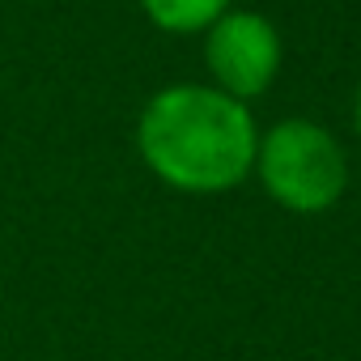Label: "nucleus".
<instances>
[{
  "mask_svg": "<svg viewBox=\"0 0 361 361\" xmlns=\"http://www.w3.org/2000/svg\"><path fill=\"white\" fill-rule=\"evenodd\" d=\"M140 157L178 192H226L255 161V128L238 98L204 85L161 90L136 128Z\"/></svg>",
  "mask_w": 361,
  "mask_h": 361,
  "instance_id": "f257e3e1",
  "label": "nucleus"
},
{
  "mask_svg": "<svg viewBox=\"0 0 361 361\" xmlns=\"http://www.w3.org/2000/svg\"><path fill=\"white\" fill-rule=\"evenodd\" d=\"M140 5L161 30H200L221 18L230 0H140Z\"/></svg>",
  "mask_w": 361,
  "mask_h": 361,
  "instance_id": "20e7f679",
  "label": "nucleus"
},
{
  "mask_svg": "<svg viewBox=\"0 0 361 361\" xmlns=\"http://www.w3.org/2000/svg\"><path fill=\"white\" fill-rule=\"evenodd\" d=\"M255 161H259V178L272 192V200H281L293 213L331 209L348 183L340 145L319 123H306V119L276 123L264 136V145L255 149Z\"/></svg>",
  "mask_w": 361,
  "mask_h": 361,
  "instance_id": "f03ea898",
  "label": "nucleus"
},
{
  "mask_svg": "<svg viewBox=\"0 0 361 361\" xmlns=\"http://www.w3.org/2000/svg\"><path fill=\"white\" fill-rule=\"evenodd\" d=\"M357 128H361V94H357Z\"/></svg>",
  "mask_w": 361,
  "mask_h": 361,
  "instance_id": "39448f33",
  "label": "nucleus"
},
{
  "mask_svg": "<svg viewBox=\"0 0 361 361\" xmlns=\"http://www.w3.org/2000/svg\"><path fill=\"white\" fill-rule=\"evenodd\" d=\"M281 60V43L276 30L259 18V13H226L213 22L209 35V68L217 73V81L234 94H259Z\"/></svg>",
  "mask_w": 361,
  "mask_h": 361,
  "instance_id": "7ed1b4c3",
  "label": "nucleus"
}]
</instances>
